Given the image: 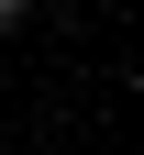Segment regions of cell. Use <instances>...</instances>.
I'll return each mask as SVG.
<instances>
[{"instance_id":"6da1fadb","label":"cell","mask_w":144,"mask_h":155,"mask_svg":"<svg viewBox=\"0 0 144 155\" xmlns=\"http://www.w3.org/2000/svg\"><path fill=\"white\" fill-rule=\"evenodd\" d=\"M22 11H33V0H0V33H22Z\"/></svg>"}]
</instances>
